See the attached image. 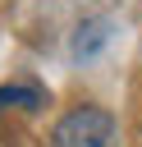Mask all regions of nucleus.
Wrapping results in <instances>:
<instances>
[{
	"instance_id": "f257e3e1",
	"label": "nucleus",
	"mask_w": 142,
	"mask_h": 147,
	"mask_svg": "<svg viewBox=\"0 0 142 147\" xmlns=\"http://www.w3.org/2000/svg\"><path fill=\"white\" fill-rule=\"evenodd\" d=\"M50 147H119V129L101 106H78L50 129Z\"/></svg>"
},
{
	"instance_id": "f03ea898",
	"label": "nucleus",
	"mask_w": 142,
	"mask_h": 147,
	"mask_svg": "<svg viewBox=\"0 0 142 147\" xmlns=\"http://www.w3.org/2000/svg\"><path fill=\"white\" fill-rule=\"evenodd\" d=\"M37 106H46L41 87H23V83L0 87V110H37Z\"/></svg>"
},
{
	"instance_id": "7ed1b4c3",
	"label": "nucleus",
	"mask_w": 142,
	"mask_h": 147,
	"mask_svg": "<svg viewBox=\"0 0 142 147\" xmlns=\"http://www.w3.org/2000/svg\"><path fill=\"white\" fill-rule=\"evenodd\" d=\"M105 37H110V23H105V18H92V23H82V28H78L73 51H78V55H92L96 46H105Z\"/></svg>"
},
{
	"instance_id": "20e7f679",
	"label": "nucleus",
	"mask_w": 142,
	"mask_h": 147,
	"mask_svg": "<svg viewBox=\"0 0 142 147\" xmlns=\"http://www.w3.org/2000/svg\"><path fill=\"white\" fill-rule=\"evenodd\" d=\"M137 147H142V129H137Z\"/></svg>"
}]
</instances>
